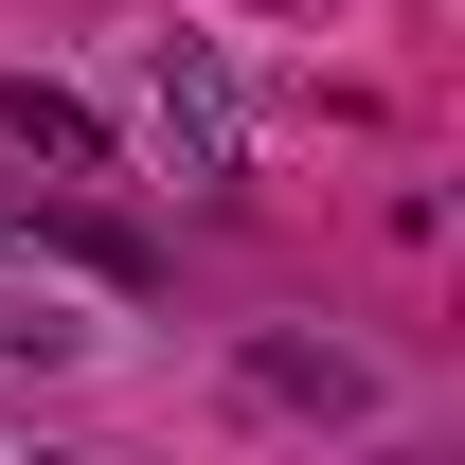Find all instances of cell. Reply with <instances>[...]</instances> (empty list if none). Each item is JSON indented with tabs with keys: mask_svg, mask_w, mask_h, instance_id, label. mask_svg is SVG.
Masks as SVG:
<instances>
[{
	"mask_svg": "<svg viewBox=\"0 0 465 465\" xmlns=\"http://www.w3.org/2000/svg\"><path fill=\"white\" fill-rule=\"evenodd\" d=\"M143 125H162V179H197V197L232 179V72H215V36H162V72H143Z\"/></svg>",
	"mask_w": 465,
	"mask_h": 465,
	"instance_id": "1",
	"label": "cell"
},
{
	"mask_svg": "<svg viewBox=\"0 0 465 465\" xmlns=\"http://www.w3.org/2000/svg\"><path fill=\"white\" fill-rule=\"evenodd\" d=\"M0 143H36V162H90V108H72V90H0Z\"/></svg>",
	"mask_w": 465,
	"mask_h": 465,
	"instance_id": "2",
	"label": "cell"
},
{
	"mask_svg": "<svg viewBox=\"0 0 465 465\" xmlns=\"http://www.w3.org/2000/svg\"><path fill=\"white\" fill-rule=\"evenodd\" d=\"M251 394H322V411H358V358H304V341H269V358H251Z\"/></svg>",
	"mask_w": 465,
	"mask_h": 465,
	"instance_id": "3",
	"label": "cell"
}]
</instances>
